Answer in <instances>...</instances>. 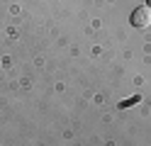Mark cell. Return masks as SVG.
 I'll return each instance as SVG.
<instances>
[{
	"instance_id": "1",
	"label": "cell",
	"mask_w": 151,
	"mask_h": 146,
	"mask_svg": "<svg viewBox=\"0 0 151 146\" xmlns=\"http://www.w3.org/2000/svg\"><path fill=\"white\" fill-rule=\"evenodd\" d=\"M129 22L134 24L137 29H146V27H151V7H149V5H139V7H134V12H132Z\"/></svg>"
},
{
	"instance_id": "2",
	"label": "cell",
	"mask_w": 151,
	"mask_h": 146,
	"mask_svg": "<svg viewBox=\"0 0 151 146\" xmlns=\"http://www.w3.org/2000/svg\"><path fill=\"white\" fill-rule=\"evenodd\" d=\"M146 5H149V7H151V0H149V3H146Z\"/></svg>"
}]
</instances>
